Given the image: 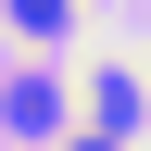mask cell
<instances>
[{
  "instance_id": "cell-1",
  "label": "cell",
  "mask_w": 151,
  "mask_h": 151,
  "mask_svg": "<svg viewBox=\"0 0 151 151\" xmlns=\"http://www.w3.org/2000/svg\"><path fill=\"white\" fill-rule=\"evenodd\" d=\"M0 126H13V139H50V126H63V88H50V76H25V88L0 101Z\"/></svg>"
},
{
  "instance_id": "cell-2",
  "label": "cell",
  "mask_w": 151,
  "mask_h": 151,
  "mask_svg": "<svg viewBox=\"0 0 151 151\" xmlns=\"http://www.w3.org/2000/svg\"><path fill=\"white\" fill-rule=\"evenodd\" d=\"M88 126H101V139H126V126H139V76H113V63L88 76Z\"/></svg>"
},
{
  "instance_id": "cell-3",
  "label": "cell",
  "mask_w": 151,
  "mask_h": 151,
  "mask_svg": "<svg viewBox=\"0 0 151 151\" xmlns=\"http://www.w3.org/2000/svg\"><path fill=\"white\" fill-rule=\"evenodd\" d=\"M0 25L25 38V50H50V38H76V0H0Z\"/></svg>"
}]
</instances>
